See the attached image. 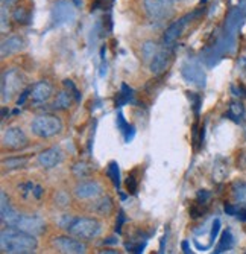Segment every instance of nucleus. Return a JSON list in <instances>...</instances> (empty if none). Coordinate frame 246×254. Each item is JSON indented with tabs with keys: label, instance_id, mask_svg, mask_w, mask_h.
Returning a JSON list of instances; mask_svg holds the SVG:
<instances>
[{
	"label": "nucleus",
	"instance_id": "obj_1",
	"mask_svg": "<svg viewBox=\"0 0 246 254\" xmlns=\"http://www.w3.org/2000/svg\"><path fill=\"white\" fill-rule=\"evenodd\" d=\"M38 247L35 235H31L23 230L9 227L2 230L0 235V248L3 253L9 254H29L34 253Z\"/></svg>",
	"mask_w": 246,
	"mask_h": 254
},
{
	"label": "nucleus",
	"instance_id": "obj_2",
	"mask_svg": "<svg viewBox=\"0 0 246 254\" xmlns=\"http://www.w3.org/2000/svg\"><path fill=\"white\" fill-rule=\"evenodd\" d=\"M67 232L81 241H92L102 233V222L96 218H72Z\"/></svg>",
	"mask_w": 246,
	"mask_h": 254
},
{
	"label": "nucleus",
	"instance_id": "obj_3",
	"mask_svg": "<svg viewBox=\"0 0 246 254\" xmlns=\"http://www.w3.org/2000/svg\"><path fill=\"white\" fill-rule=\"evenodd\" d=\"M32 132L40 138H49L62 131V122L55 114H40L32 121Z\"/></svg>",
	"mask_w": 246,
	"mask_h": 254
},
{
	"label": "nucleus",
	"instance_id": "obj_4",
	"mask_svg": "<svg viewBox=\"0 0 246 254\" xmlns=\"http://www.w3.org/2000/svg\"><path fill=\"white\" fill-rule=\"evenodd\" d=\"M23 75L18 68H9L2 75V102H9L23 87Z\"/></svg>",
	"mask_w": 246,
	"mask_h": 254
},
{
	"label": "nucleus",
	"instance_id": "obj_5",
	"mask_svg": "<svg viewBox=\"0 0 246 254\" xmlns=\"http://www.w3.org/2000/svg\"><path fill=\"white\" fill-rule=\"evenodd\" d=\"M76 18V9L70 0H56L52 8V20L56 26L70 25Z\"/></svg>",
	"mask_w": 246,
	"mask_h": 254
},
{
	"label": "nucleus",
	"instance_id": "obj_6",
	"mask_svg": "<svg viewBox=\"0 0 246 254\" xmlns=\"http://www.w3.org/2000/svg\"><path fill=\"white\" fill-rule=\"evenodd\" d=\"M145 9L152 20L163 21L173 15V0H143Z\"/></svg>",
	"mask_w": 246,
	"mask_h": 254
},
{
	"label": "nucleus",
	"instance_id": "obj_7",
	"mask_svg": "<svg viewBox=\"0 0 246 254\" xmlns=\"http://www.w3.org/2000/svg\"><path fill=\"white\" fill-rule=\"evenodd\" d=\"M29 145V140L25 134V131L18 128V127H12L8 128L3 134L2 138V146L3 149L8 151H20V149H25Z\"/></svg>",
	"mask_w": 246,
	"mask_h": 254
},
{
	"label": "nucleus",
	"instance_id": "obj_8",
	"mask_svg": "<svg viewBox=\"0 0 246 254\" xmlns=\"http://www.w3.org/2000/svg\"><path fill=\"white\" fill-rule=\"evenodd\" d=\"M52 247L64 254H82L87 251V245L75 236H56L52 241Z\"/></svg>",
	"mask_w": 246,
	"mask_h": 254
},
{
	"label": "nucleus",
	"instance_id": "obj_9",
	"mask_svg": "<svg viewBox=\"0 0 246 254\" xmlns=\"http://www.w3.org/2000/svg\"><path fill=\"white\" fill-rule=\"evenodd\" d=\"M172 58H173V48H166L164 46L163 49H158V52H156V55L150 61V72L155 76L163 75L169 68Z\"/></svg>",
	"mask_w": 246,
	"mask_h": 254
},
{
	"label": "nucleus",
	"instance_id": "obj_10",
	"mask_svg": "<svg viewBox=\"0 0 246 254\" xmlns=\"http://www.w3.org/2000/svg\"><path fill=\"white\" fill-rule=\"evenodd\" d=\"M73 193L78 199H92V198L95 199V198L100 196L102 186L95 180L79 181L73 189Z\"/></svg>",
	"mask_w": 246,
	"mask_h": 254
},
{
	"label": "nucleus",
	"instance_id": "obj_11",
	"mask_svg": "<svg viewBox=\"0 0 246 254\" xmlns=\"http://www.w3.org/2000/svg\"><path fill=\"white\" fill-rule=\"evenodd\" d=\"M52 96H53V85L46 79L38 81L31 87L29 101L34 104H46L52 99Z\"/></svg>",
	"mask_w": 246,
	"mask_h": 254
},
{
	"label": "nucleus",
	"instance_id": "obj_12",
	"mask_svg": "<svg viewBox=\"0 0 246 254\" xmlns=\"http://www.w3.org/2000/svg\"><path fill=\"white\" fill-rule=\"evenodd\" d=\"M15 228H20V230H23V232H28V233L37 236V235L43 233L44 221L37 215H20V218L15 224Z\"/></svg>",
	"mask_w": 246,
	"mask_h": 254
},
{
	"label": "nucleus",
	"instance_id": "obj_13",
	"mask_svg": "<svg viewBox=\"0 0 246 254\" xmlns=\"http://www.w3.org/2000/svg\"><path fill=\"white\" fill-rule=\"evenodd\" d=\"M190 17L192 15H187V17L180 18L178 21H173L172 25L166 29V32H164V46L166 48H175V43L183 35V31H184Z\"/></svg>",
	"mask_w": 246,
	"mask_h": 254
},
{
	"label": "nucleus",
	"instance_id": "obj_14",
	"mask_svg": "<svg viewBox=\"0 0 246 254\" xmlns=\"http://www.w3.org/2000/svg\"><path fill=\"white\" fill-rule=\"evenodd\" d=\"M26 41L23 37L20 35H11L8 38H3L2 46H0V54H2V58H8L12 57L18 52H21L25 49Z\"/></svg>",
	"mask_w": 246,
	"mask_h": 254
},
{
	"label": "nucleus",
	"instance_id": "obj_15",
	"mask_svg": "<svg viewBox=\"0 0 246 254\" xmlns=\"http://www.w3.org/2000/svg\"><path fill=\"white\" fill-rule=\"evenodd\" d=\"M62 160H64V152L59 148L53 146V148L43 151L38 155V165L44 169H52V168H56Z\"/></svg>",
	"mask_w": 246,
	"mask_h": 254
},
{
	"label": "nucleus",
	"instance_id": "obj_16",
	"mask_svg": "<svg viewBox=\"0 0 246 254\" xmlns=\"http://www.w3.org/2000/svg\"><path fill=\"white\" fill-rule=\"evenodd\" d=\"M181 73H183V78L187 82L196 84L199 87H204V84H205V73H204V70L197 64H193V63L187 61L183 65V68H181Z\"/></svg>",
	"mask_w": 246,
	"mask_h": 254
},
{
	"label": "nucleus",
	"instance_id": "obj_17",
	"mask_svg": "<svg viewBox=\"0 0 246 254\" xmlns=\"http://www.w3.org/2000/svg\"><path fill=\"white\" fill-rule=\"evenodd\" d=\"M90 210L98 216H109L114 210L113 199H111V196H108V195L95 198V201L90 205Z\"/></svg>",
	"mask_w": 246,
	"mask_h": 254
},
{
	"label": "nucleus",
	"instance_id": "obj_18",
	"mask_svg": "<svg viewBox=\"0 0 246 254\" xmlns=\"http://www.w3.org/2000/svg\"><path fill=\"white\" fill-rule=\"evenodd\" d=\"M72 102H73V95L70 93V91L61 90L59 93H56V96L52 102V108L59 110V111H65L72 107Z\"/></svg>",
	"mask_w": 246,
	"mask_h": 254
},
{
	"label": "nucleus",
	"instance_id": "obj_19",
	"mask_svg": "<svg viewBox=\"0 0 246 254\" xmlns=\"http://www.w3.org/2000/svg\"><path fill=\"white\" fill-rule=\"evenodd\" d=\"M31 9L25 5H15L14 9H12V20L17 23V25H28V23L31 21Z\"/></svg>",
	"mask_w": 246,
	"mask_h": 254
},
{
	"label": "nucleus",
	"instance_id": "obj_20",
	"mask_svg": "<svg viewBox=\"0 0 246 254\" xmlns=\"http://www.w3.org/2000/svg\"><path fill=\"white\" fill-rule=\"evenodd\" d=\"M228 177V163L223 158H217L213 166V181L222 183Z\"/></svg>",
	"mask_w": 246,
	"mask_h": 254
},
{
	"label": "nucleus",
	"instance_id": "obj_21",
	"mask_svg": "<svg viewBox=\"0 0 246 254\" xmlns=\"http://www.w3.org/2000/svg\"><path fill=\"white\" fill-rule=\"evenodd\" d=\"M245 116V107L239 101H233L228 107V118L234 122H240Z\"/></svg>",
	"mask_w": 246,
	"mask_h": 254
},
{
	"label": "nucleus",
	"instance_id": "obj_22",
	"mask_svg": "<svg viewBox=\"0 0 246 254\" xmlns=\"http://www.w3.org/2000/svg\"><path fill=\"white\" fill-rule=\"evenodd\" d=\"M234 245V238H233V233L230 232V230H225V232L222 233V238L214 250V253H223V251H227L230 248H233Z\"/></svg>",
	"mask_w": 246,
	"mask_h": 254
},
{
	"label": "nucleus",
	"instance_id": "obj_23",
	"mask_svg": "<svg viewBox=\"0 0 246 254\" xmlns=\"http://www.w3.org/2000/svg\"><path fill=\"white\" fill-rule=\"evenodd\" d=\"M3 169L8 171H15V169H21L28 165V158L26 157H12L8 160H3Z\"/></svg>",
	"mask_w": 246,
	"mask_h": 254
},
{
	"label": "nucleus",
	"instance_id": "obj_24",
	"mask_svg": "<svg viewBox=\"0 0 246 254\" xmlns=\"http://www.w3.org/2000/svg\"><path fill=\"white\" fill-rule=\"evenodd\" d=\"M106 172H108V177L111 178V181H113L114 188L119 190V189H120V171H119L117 161H109Z\"/></svg>",
	"mask_w": 246,
	"mask_h": 254
},
{
	"label": "nucleus",
	"instance_id": "obj_25",
	"mask_svg": "<svg viewBox=\"0 0 246 254\" xmlns=\"http://www.w3.org/2000/svg\"><path fill=\"white\" fill-rule=\"evenodd\" d=\"M233 195H234V199L239 204H246V183H243V181L234 183Z\"/></svg>",
	"mask_w": 246,
	"mask_h": 254
},
{
	"label": "nucleus",
	"instance_id": "obj_26",
	"mask_svg": "<svg viewBox=\"0 0 246 254\" xmlns=\"http://www.w3.org/2000/svg\"><path fill=\"white\" fill-rule=\"evenodd\" d=\"M158 52V48H156V44L153 41H146L142 48V55H143V60L145 61H152V58L156 55Z\"/></svg>",
	"mask_w": 246,
	"mask_h": 254
},
{
	"label": "nucleus",
	"instance_id": "obj_27",
	"mask_svg": "<svg viewBox=\"0 0 246 254\" xmlns=\"http://www.w3.org/2000/svg\"><path fill=\"white\" fill-rule=\"evenodd\" d=\"M132 99V90L126 85V84H122V91L119 93V101H117V105L122 107L123 104L129 102Z\"/></svg>",
	"mask_w": 246,
	"mask_h": 254
},
{
	"label": "nucleus",
	"instance_id": "obj_28",
	"mask_svg": "<svg viewBox=\"0 0 246 254\" xmlns=\"http://www.w3.org/2000/svg\"><path fill=\"white\" fill-rule=\"evenodd\" d=\"M90 172H92L90 166L85 165V163H78V165L73 166V174H75L78 178H85V177L90 175Z\"/></svg>",
	"mask_w": 246,
	"mask_h": 254
},
{
	"label": "nucleus",
	"instance_id": "obj_29",
	"mask_svg": "<svg viewBox=\"0 0 246 254\" xmlns=\"http://www.w3.org/2000/svg\"><path fill=\"white\" fill-rule=\"evenodd\" d=\"M126 189H128V193H131V195L137 193V180L132 174L128 175V178H126Z\"/></svg>",
	"mask_w": 246,
	"mask_h": 254
},
{
	"label": "nucleus",
	"instance_id": "obj_30",
	"mask_svg": "<svg viewBox=\"0 0 246 254\" xmlns=\"http://www.w3.org/2000/svg\"><path fill=\"white\" fill-rule=\"evenodd\" d=\"M64 87L70 91V93L75 96V101L76 102H79L81 101V95H79V91H78V88H76V85L73 84V81H70V79H65L64 81Z\"/></svg>",
	"mask_w": 246,
	"mask_h": 254
},
{
	"label": "nucleus",
	"instance_id": "obj_31",
	"mask_svg": "<svg viewBox=\"0 0 246 254\" xmlns=\"http://www.w3.org/2000/svg\"><path fill=\"white\" fill-rule=\"evenodd\" d=\"M69 196H67V193H64V192H59V193H56V196H55V204L58 205V207H65L67 204H69Z\"/></svg>",
	"mask_w": 246,
	"mask_h": 254
},
{
	"label": "nucleus",
	"instance_id": "obj_32",
	"mask_svg": "<svg viewBox=\"0 0 246 254\" xmlns=\"http://www.w3.org/2000/svg\"><path fill=\"white\" fill-rule=\"evenodd\" d=\"M29 98H31V88H26V90H23V91H21L20 98L17 99V107L25 105V102H26Z\"/></svg>",
	"mask_w": 246,
	"mask_h": 254
},
{
	"label": "nucleus",
	"instance_id": "obj_33",
	"mask_svg": "<svg viewBox=\"0 0 246 254\" xmlns=\"http://www.w3.org/2000/svg\"><path fill=\"white\" fill-rule=\"evenodd\" d=\"M9 31V18L6 17V8H2V34Z\"/></svg>",
	"mask_w": 246,
	"mask_h": 254
},
{
	"label": "nucleus",
	"instance_id": "obj_34",
	"mask_svg": "<svg viewBox=\"0 0 246 254\" xmlns=\"http://www.w3.org/2000/svg\"><path fill=\"white\" fill-rule=\"evenodd\" d=\"M189 98L193 101V107H195V114L197 116L199 114V104H200V96L199 95H195V93H190L189 91Z\"/></svg>",
	"mask_w": 246,
	"mask_h": 254
},
{
	"label": "nucleus",
	"instance_id": "obj_35",
	"mask_svg": "<svg viewBox=\"0 0 246 254\" xmlns=\"http://www.w3.org/2000/svg\"><path fill=\"white\" fill-rule=\"evenodd\" d=\"M219 230H220V221L219 219H214V222H213V227H211V242H214V239H216V236H217V233H219Z\"/></svg>",
	"mask_w": 246,
	"mask_h": 254
},
{
	"label": "nucleus",
	"instance_id": "obj_36",
	"mask_svg": "<svg viewBox=\"0 0 246 254\" xmlns=\"http://www.w3.org/2000/svg\"><path fill=\"white\" fill-rule=\"evenodd\" d=\"M117 127H119V129H120L122 132H125V131H126V128L129 127V125L125 122L123 114H122V113H119V116H117Z\"/></svg>",
	"mask_w": 246,
	"mask_h": 254
},
{
	"label": "nucleus",
	"instance_id": "obj_37",
	"mask_svg": "<svg viewBox=\"0 0 246 254\" xmlns=\"http://www.w3.org/2000/svg\"><path fill=\"white\" fill-rule=\"evenodd\" d=\"M123 222H125V213L120 210V212H119V222L116 224V232H117V233L122 232V225H123Z\"/></svg>",
	"mask_w": 246,
	"mask_h": 254
},
{
	"label": "nucleus",
	"instance_id": "obj_38",
	"mask_svg": "<svg viewBox=\"0 0 246 254\" xmlns=\"http://www.w3.org/2000/svg\"><path fill=\"white\" fill-rule=\"evenodd\" d=\"M18 2L20 0H2V8H6V9L14 8Z\"/></svg>",
	"mask_w": 246,
	"mask_h": 254
},
{
	"label": "nucleus",
	"instance_id": "obj_39",
	"mask_svg": "<svg viewBox=\"0 0 246 254\" xmlns=\"http://www.w3.org/2000/svg\"><path fill=\"white\" fill-rule=\"evenodd\" d=\"M239 210H240V209H237L236 205H230V204H228V205H225V212H227L228 215H233V216L236 215V216H237Z\"/></svg>",
	"mask_w": 246,
	"mask_h": 254
},
{
	"label": "nucleus",
	"instance_id": "obj_40",
	"mask_svg": "<svg viewBox=\"0 0 246 254\" xmlns=\"http://www.w3.org/2000/svg\"><path fill=\"white\" fill-rule=\"evenodd\" d=\"M239 165H240V168L246 169V152H243V154L240 155V158H239Z\"/></svg>",
	"mask_w": 246,
	"mask_h": 254
},
{
	"label": "nucleus",
	"instance_id": "obj_41",
	"mask_svg": "<svg viewBox=\"0 0 246 254\" xmlns=\"http://www.w3.org/2000/svg\"><path fill=\"white\" fill-rule=\"evenodd\" d=\"M41 193H43V189L40 188V186H37V188H34V192H32V195L37 198V199H40L41 198Z\"/></svg>",
	"mask_w": 246,
	"mask_h": 254
},
{
	"label": "nucleus",
	"instance_id": "obj_42",
	"mask_svg": "<svg viewBox=\"0 0 246 254\" xmlns=\"http://www.w3.org/2000/svg\"><path fill=\"white\" fill-rule=\"evenodd\" d=\"M183 250H184V253H192V250L189 247V241H184L183 242Z\"/></svg>",
	"mask_w": 246,
	"mask_h": 254
},
{
	"label": "nucleus",
	"instance_id": "obj_43",
	"mask_svg": "<svg viewBox=\"0 0 246 254\" xmlns=\"http://www.w3.org/2000/svg\"><path fill=\"white\" fill-rule=\"evenodd\" d=\"M100 253H108V254H109V253H117V251H114V250H103V251H100Z\"/></svg>",
	"mask_w": 246,
	"mask_h": 254
},
{
	"label": "nucleus",
	"instance_id": "obj_44",
	"mask_svg": "<svg viewBox=\"0 0 246 254\" xmlns=\"http://www.w3.org/2000/svg\"><path fill=\"white\" fill-rule=\"evenodd\" d=\"M202 2H207V0H202Z\"/></svg>",
	"mask_w": 246,
	"mask_h": 254
}]
</instances>
